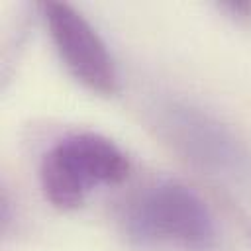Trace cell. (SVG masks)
<instances>
[{
    "label": "cell",
    "mask_w": 251,
    "mask_h": 251,
    "mask_svg": "<svg viewBox=\"0 0 251 251\" xmlns=\"http://www.w3.org/2000/svg\"><path fill=\"white\" fill-rule=\"evenodd\" d=\"M126 237L149 249L212 251L218 226L212 210L190 186L159 180L129 198L122 218Z\"/></svg>",
    "instance_id": "cell-1"
},
{
    "label": "cell",
    "mask_w": 251,
    "mask_h": 251,
    "mask_svg": "<svg viewBox=\"0 0 251 251\" xmlns=\"http://www.w3.org/2000/svg\"><path fill=\"white\" fill-rule=\"evenodd\" d=\"M41 14L71 76L94 94H116L120 90L118 67L96 27L75 6L59 0L43 2Z\"/></svg>",
    "instance_id": "cell-3"
},
{
    "label": "cell",
    "mask_w": 251,
    "mask_h": 251,
    "mask_svg": "<svg viewBox=\"0 0 251 251\" xmlns=\"http://www.w3.org/2000/svg\"><path fill=\"white\" fill-rule=\"evenodd\" d=\"M127 155L108 137L76 131L53 143L39 161V186L57 210H76L96 186L120 184L129 175Z\"/></svg>",
    "instance_id": "cell-2"
},
{
    "label": "cell",
    "mask_w": 251,
    "mask_h": 251,
    "mask_svg": "<svg viewBox=\"0 0 251 251\" xmlns=\"http://www.w3.org/2000/svg\"><path fill=\"white\" fill-rule=\"evenodd\" d=\"M222 10H227V14L241 22V24H251V2H226L220 6Z\"/></svg>",
    "instance_id": "cell-4"
}]
</instances>
